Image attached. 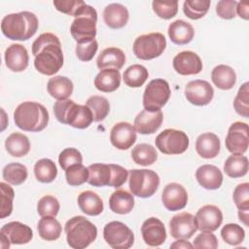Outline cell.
<instances>
[{"instance_id":"cell-1","label":"cell","mask_w":249,"mask_h":249,"mask_svg":"<svg viewBox=\"0 0 249 249\" xmlns=\"http://www.w3.org/2000/svg\"><path fill=\"white\" fill-rule=\"evenodd\" d=\"M35 56L34 66L43 75L53 76L63 65V53L57 36L47 32L41 34L32 44Z\"/></svg>"},{"instance_id":"cell-2","label":"cell","mask_w":249,"mask_h":249,"mask_svg":"<svg viewBox=\"0 0 249 249\" xmlns=\"http://www.w3.org/2000/svg\"><path fill=\"white\" fill-rule=\"evenodd\" d=\"M37 17L27 11L9 14L1 21L2 33L11 40L26 41L30 39L38 29Z\"/></svg>"},{"instance_id":"cell-3","label":"cell","mask_w":249,"mask_h":249,"mask_svg":"<svg viewBox=\"0 0 249 249\" xmlns=\"http://www.w3.org/2000/svg\"><path fill=\"white\" fill-rule=\"evenodd\" d=\"M14 121L16 125L24 131L38 132L48 125L49 113L44 105L38 102L25 101L16 108Z\"/></svg>"},{"instance_id":"cell-4","label":"cell","mask_w":249,"mask_h":249,"mask_svg":"<svg viewBox=\"0 0 249 249\" xmlns=\"http://www.w3.org/2000/svg\"><path fill=\"white\" fill-rule=\"evenodd\" d=\"M53 114L59 123L79 129L89 127L93 122L89 108L87 105L77 104L71 99L57 100L53 105Z\"/></svg>"},{"instance_id":"cell-5","label":"cell","mask_w":249,"mask_h":249,"mask_svg":"<svg viewBox=\"0 0 249 249\" xmlns=\"http://www.w3.org/2000/svg\"><path fill=\"white\" fill-rule=\"evenodd\" d=\"M66 240L73 249H84L91 244L97 236L96 227L84 216L70 218L64 227Z\"/></svg>"},{"instance_id":"cell-6","label":"cell","mask_w":249,"mask_h":249,"mask_svg":"<svg viewBox=\"0 0 249 249\" xmlns=\"http://www.w3.org/2000/svg\"><path fill=\"white\" fill-rule=\"evenodd\" d=\"M97 13L94 8L85 4L75 17L70 32L77 44L88 43L94 40L96 36Z\"/></svg>"},{"instance_id":"cell-7","label":"cell","mask_w":249,"mask_h":249,"mask_svg":"<svg viewBox=\"0 0 249 249\" xmlns=\"http://www.w3.org/2000/svg\"><path fill=\"white\" fill-rule=\"evenodd\" d=\"M128 186L133 196L142 198L150 197L160 186V177L151 169H131Z\"/></svg>"},{"instance_id":"cell-8","label":"cell","mask_w":249,"mask_h":249,"mask_svg":"<svg viewBox=\"0 0 249 249\" xmlns=\"http://www.w3.org/2000/svg\"><path fill=\"white\" fill-rule=\"evenodd\" d=\"M166 47V40L163 34L152 32L138 36L133 43V53L142 60H150L160 56Z\"/></svg>"},{"instance_id":"cell-9","label":"cell","mask_w":249,"mask_h":249,"mask_svg":"<svg viewBox=\"0 0 249 249\" xmlns=\"http://www.w3.org/2000/svg\"><path fill=\"white\" fill-rule=\"evenodd\" d=\"M156 147L165 155H179L187 151L190 140L188 135L178 129L167 128L161 131L155 140Z\"/></svg>"},{"instance_id":"cell-10","label":"cell","mask_w":249,"mask_h":249,"mask_svg":"<svg viewBox=\"0 0 249 249\" xmlns=\"http://www.w3.org/2000/svg\"><path fill=\"white\" fill-rule=\"evenodd\" d=\"M170 88L163 79H154L147 85L143 93V106L148 111H159L170 97Z\"/></svg>"},{"instance_id":"cell-11","label":"cell","mask_w":249,"mask_h":249,"mask_svg":"<svg viewBox=\"0 0 249 249\" xmlns=\"http://www.w3.org/2000/svg\"><path fill=\"white\" fill-rule=\"evenodd\" d=\"M103 237L109 246L114 249H128L134 242L132 231L126 225L119 221H112L105 225Z\"/></svg>"},{"instance_id":"cell-12","label":"cell","mask_w":249,"mask_h":249,"mask_svg":"<svg viewBox=\"0 0 249 249\" xmlns=\"http://www.w3.org/2000/svg\"><path fill=\"white\" fill-rule=\"evenodd\" d=\"M33 231L31 228L20 222H10L0 230V246L9 249L11 244H26L31 241Z\"/></svg>"},{"instance_id":"cell-13","label":"cell","mask_w":249,"mask_h":249,"mask_svg":"<svg viewBox=\"0 0 249 249\" xmlns=\"http://www.w3.org/2000/svg\"><path fill=\"white\" fill-rule=\"evenodd\" d=\"M226 148L231 154L243 155L249 145L248 124L243 122H235L231 124L225 140Z\"/></svg>"},{"instance_id":"cell-14","label":"cell","mask_w":249,"mask_h":249,"mask_svg":"<svg viewBox=\"0 0 249 249\" xmlns=\"http://www.w3.org/2000/svg\"><path fill=\"white\" fill-rule=\"evenodd\" d=\"M185 96L190 103L196 106H205L212 101L214 89L207 81L194 80L185 87Z\"/></svg>"},{"instance_id":"cell-15","label":"cell","mask_w":249,"mask_h":249,"mask_svg":"<svg viewBox=\"0 0 249 249\" xmlns=\"http://www.w3.org/2000/svg\"><path fill=\"white\" fill-rule=\"evenodd\" d=\"M195 221L197 230L201 231H215L223 223V213L218 206L207 204L197 210Z\"/></svg>"},{"instance_id":"cell-16","label":"cell","mask_w":249,"mask_h":249,"mask_svg":"<svg viewBox=\"0 0 249 249\" xmlns=\"http://www.w3.org/2000/svg\"><path fill=\"white\" fill-rule=\"evenodd\" d=\"M170 234L175 239H189L197 231L195 216L188 212L174 215L169 221Z\"/></svg>"},{"instance_id":"cell-17","label":"cell","mask_w":249,"mask_h":249,"mask_svg":"<svg viewBox=\"0 0 249 249\" xmlns=\"http://www.w3.org/2000/svg\"><path fill=\"white\" fill-rule=\"evenodd\" d=\"M136 130L127 122H120L114 124L110 131L111 144L119 150H127L136 141Z\"/></svg>"},{"instance_id":"cell-18","label":"cell","mask_w":249,"mask_h":249,"mask_svg":"<svg viewBox=\"0 0 249 249\" xmlns=\"http://www.w3.org/2000/svg\"><path fill=\"white\" fill-rule=\"evenodd\" d=\"M161 201L169 211L181 210L188 202L187 191L179 183H169L162 191Z\"/></svg>"},{"instance_id":"cell-19","label":"cell","mask_w":249,"mask_h":249,"mask_svg":"<svg viewBox=\"0 0 249 249\" xmlns=\"http://www.w3.org/2000/svg\"><path fill=\"white\" fill-rule=\"evenodd\" d=\"M174 70L183 76L196 75L202 70L200 57L192 51H184L176 54L172 61Z\"/></svg>"},{"instance_id":"cell-20","label":"cell","mask_w":249,"mask_h":249,"mask_svg":"<svg viewBox=\"0 0 249 249\" xmlns=\"http://www.w3.org/2000/svg\"><path fill=\"white\" fill-rule=\"evenodd\" d=\"M141 233L144 242L152 247H157L164 243L166 239V230L163 223L155 217H150L141 226Z\"/></svg>"},{"instance_id":"cell-21","label":"cell","mask_w":249,"mask_h":249,"mask_svg":"<svg viewBox=\"0 0 249 249\" xmlns=\"http://www.w3.org/2000/svg\"><path fill=\"white\" fill-rule=\"evenodd\" d=\"M163 115L160 110L148 111L143 110L134 119V128L141 134H152L161 125Z\"/></svg>"},{"instance_id":"cell-22","label":"cell","mask_w":249,"mask_h":249,"mask_svg":"<svg viewBox=\"0 0 249 249\" xmlns=\"http://www.w3.org/2000/svg\"><path fill=\"white\" fill-rule=\"evenodd\" d=\"M6 66L13 72H22L28 66L27 50L20 44H12L5 51Z\"/></svg>"},{"instance_id":"cell-23","label":"cell","mask_w":249,"mask_h":249,"mask_svg":"<svg viewBox=\"0 0 249 249\" xmlns=\"http://www.w3.org/2000/svg\"><path fill=\"white\" fill-rule=\"evenodd\" d=\"M196 178L198 184L206 190H217L222 186V171L215 165L203 164L196 171Z\"/></svg>"},{"instance_id":"cell-24","label":"cell","mask_w":249,"mask_h":249,"mask_svg":"<svg viewBox=\"0 0 249 249\" xmlns=\"http://www.w3.org/2000/svg\"><path fill=\"white\" fill-rule=\"evenodd\" d=\"M128 18V10L125 6L119 3L109 4L103 11L104 22L107 26L113 29H119L125 26Z\"/></svg>"},{"instance_id":"cell-25","label":"cell","mask_w":249,"mask_h":249,"mask_svg":"<svg viewBox=\"0 0 249 249\" xmlns=\"http://www.w3.org/2000/svg\"><path fill=\"white\" fill-rule=\"evenodd\" d=\"M221 149L219 137L213 132L200 134L196 141V153L203 159H213L218 156Z\"/></svg>"},{"instance_id":"cell-26","label":"cell","mask_w":249,"mask_h":249,"mask_svg":"<svg viewBox=\"0 0 249 249\" xmlns=\"http://www.w3.org/2000/svg\"><path fill=\"white\" fill-rule=\"evenodd\" d=\"M167 32L171 42L176 45L189 44L195 36V30L192 24L182 19H177L171 22Z\"/></svg>"},{"instance_id":"cell-27","label":"cell","mask_w":249,"mask_h":249,"mask_svg":"<svg viewBox=\"0 0 249 249\" xmlns=\"http://www.w3.org/2000/svg\"><path fill=\"white\" fill-rule=\"evenodd\" d=\"M125 62V55L124 52L116 47H110L103 50L97 57L96 65L98 69L103 70L107 68H114L120 70Z\"/></svg>"},{"instance_id":"cell-28","label":"cell","mask_w":249,"mask_h":249,"mask_svg":"<svg viewBox=\"0 0 249 249\" xmlns=\"http://www.w3.org/2000/svg\"><path fill=\"white\" fill-rule=\"evenodd\" d=\"M121 85V73L118 69L107 68L100 70L94 78L95 88L103 92H113Z\"/></svg>"},{"instance_id":"cell-29","label":"cell","mask_w":249,"mask_h":249,"mask_svg":"<svg viewBox=\"0 0 249 249\" xmlns=\"http://www.w3.org/2000/svg\"><path fill=\"white\" fill-rule=\"evenodd\" d=\"M72 81L64 76H54L51 78L47 85V89L50 95L57 100L68 99L73 92Z\"/></svg>"},{"instance_id":"cell-30","label":"cell","mask_w":249,"mask_h":249,"mask_svg":"<svg viewBox=\"0 0 249 249\" xmlns=\"http://www.w3.org/2000/svg\"><path fill=\"white\" fill-rule=\"evenodd\" d=\"M211 80L218 89L228 90L234 87L236 83V74L231 67L220 64L213 68L211 72Z\"/></svg>"},{"instance_id":"cell-31","label":"cell","mask_w":249,"mask_h":249,"mask_svg":"<svg viewBox=\"0 0 249 249\" xmlns=\"http://www.w3.org/2000/svg\"><path fill=\"white\" fill-rule=\"evenodd\" d=\"M109 206L114 213L128 214L134 207L133 195L125 190H117L109 198Z\"/></svg>"},{"instance_id":"cell-32","label":"cell","mask_w":249,"mask_h":249,"mask_svg":"<svg viewBox=\"0 0 249 249\" xmlns=\"http://www.w3.org/2000/svg\"><path fill=\"white\" fill-rule=\"evenodd\" d=\"M78 205L81 211L89 216L99 215L104 208L100 196L92 191H85L78 196Z\"/></svg>"},{"instance_id":"cell-33","label":"cell","mask_w":249,"mask_h":249,"mask_svg":"<svg viewBox=\"0 0 249 249\" xmlns=\"http://www.w3.org/2000/svg\"><path fill=\"white\" fill-rule=\"evenodd\" d=\"M88 183L93 187H104L111 185L112 170L110 164L93 163L88 166Z\"/></svg>"},{"instance_id":"cell-34","label":"cell","mask_w":249,"mask_h":249,"mask_svg":"<svg viewBox=\"0 0 249 249\" xmlns=\"http://www.w3.org/2000/svg\"><path fill=\"white\" fill-rule=\"evenodd\" d=\"M7 152L15 158H21L28 154L30 150V142L26 135L20 132H13L5 141Z\"/></svg>"},{"instance_id":"cell-35","label":"cell","mask_w":249,"mask_h":249,"mask_svg":"<svg viewBox=\"0 0 249 249\" xmlns=\"http://www.w3.org/2000/svg\"><path fill=\"white\" fill-rule=\"evenodd\" d=\"M37 231L41 238L53 241L61 234V225L54 217H42L37 224Z\"/></svg>"},{"instance_id":"cell-36","label":"cell","mask_w":249,"mask_h":249,"mask_svg":"<svg viewBox=\"0 0 249 249\" xmlns=\"http://www.w3.org/2000/svg\"><path fill=\"white\" fill-rule=\"evenodd\" d=\"M224 171L231 178H239L248 171V159L243 155L232 154L224 163Z\"/></svg>"},{"instance_id":"cell-37","label":"cell","mask_w":249,"mask_h":249,"mask_svg":"<svg viewBox=\"0 0 249 249\" xmlns=\"http://www.w3.org/2000/svg\"><path fill=\"white\" fill-rule=\"evenodd\" d=\"M124 84L129 88H140L149 77L147 68L141 64H133L127 67L123 75Z\"/></svg>"},{"instance_id":"cell-38","label":"cell","mask_w":249,"mask_h":249,"mask_svg":"<svg viewBox=\"0 0 249 249\" xmlns=\"http://www.w3.org/2000/svg\"><path fill=\"white\" fill-rule=\"evenodd\" d=\"M131 158L135 163L147 166L153 164L157 160L158 153L151 144L141 143L132 148Z\"/></svg>"},{"instance_id":"cell-39","label":"cell","mask_w":249,"mask_h":249,"mask_svg":"<svg viewBox=\"0 0 249 249\" xmlns=\"http://www.w3.org/2000/svg\"><path fill=\"white\" fill-rule=\"evenodd\" d=\"M34 174L41 183H51L57 176L55 163L50 159H41L34 165Z\"/></svg>"},{"instance_id":"cell-40","label":"cell","mask_w":249,"mask_h":249,"mask_svg":"<svg viewBox=\"0 0 249 249\" xmlns=\"http://www.w3.org/2000/svg\"><path fill=\"white\" fill-rule=\"evenodd\" d=\"M2 176L3 179L9 184L18 186L25 182L28 172L25 165L19 162H11L3 168Z\"/></svg>"},{"instance_id":"cell-41","label":"cell","mask_w":249,"mask_h":249,"mask_svg":"<svg viewBox=\"0 0 249 249\" xmlns=\"http://www.w3.org/2000/svg\"><path fill=\"white\" fill-rule=\"evenodd\" d=\"M86 105L89 108L92 114L93 122L103 121L110 112L109 101L100 95H92L88 98Z\"/></svg>"},{"instance_id":"cell-42","label":"cell","mask_w":249,"mask_h":249,"mask_svg":"<svg viewBox=\"0 0 249 249\" xmlns=\"http://www.w3.org/2000/svg\"><path fill=\"white\" fill-rule=\"evenodd\" d=\"M210 4L209 0H187L183 4V12L191 19H199L207 14Z\"/></svg>"},{"instance_id":"cell-43","label":"cell","mask_w":249,"mask_h":249,"mask_svg":"<svg viewBox=\"0 0 249 249\" xmlns=\"http://www.w3.org/2000/svg\"><path fill=\"white\" fill-rule=\"evenodd\" d=\"M221 236L223 240L232 246L240 244L245 237V231L241 226L237 224H227L221 230Z\"/></svg>"},{"instance_id":"cell-44","label":"cell","mask_w":249,"mask_h":249,"mask_svg":"<svg viewBox=\"0 0 249 249\" xmlns=\"http://www.w3.org/2000/svg\"><path fill=\"white\" fill-rule=\"evenodd\" d=\"M65 177L68 185L70 186H80L89 179L88 167L84 166L82 163L74 164L65 170Z\"/></svg>"},{"instance_id":"cell-45","label":"cell","mask_w":249,"mask_h":249,"mask_svg":"<svg viewBox=\"0 0 249 249\" xmlns=\"http://www.w3.org/2000/svg\"><path fill=\"white\" fill-rule=\"evenodd\" d=\"M60 205L56 197L45 196L37 203V211L41 217H55L58 214Z\"/></svg>"},{"instance_id":"cell-46","label":"cell","mask_w":249,"mask_h":249,"mask_svg":"<svg viewBox=\"0 0 249 249\" xmlns=\"http://www.w3.org/2000/svg\"><path fill=\"white\" fill-rule=\"evenodd\" d=\"M249 84L246 82L244 83L238 89L237 94L233 100V107L235 112L244 117H249V89H248Z\"/></svg>"},{"instance_id":"cell-47","label":"cell","mask_w":249,"mask_h":249,"mask_svg":"<svg viewBox=\"0 0 249 249\" xmlns=\"http://www.w3.org/2000/svg\"><path fill=\"white\" fill-rule=\"evenodd\" d=\"M1 189V213L0 218L4 219L12 214L13 200L15 197V192L11 186L5 182L0 183Z\"/></svg>"},{"instance_id":"cell-48","label":"cell","mask_w":249,"mask_h":249,"mask_svg":"<svg viewBox=\"0 0 249 249\" xmlns=\"http://www.w3.org/2000/svg\"><path fill=\"white\" fill-rule=\"evenodd\" d=\"M152 7L158 17L163 19H170L178 12V1H153Z\"/></svg>"},{"instance_id":"cell-49","label":"cell","mask_w":249,"mask_h":249,"mask_svg":"<svg viewBox=\"0 0 249 249\" xmlns=\"http://www.w3.org/2000/svg\"><path fill=\"white\" fill-rule=\"evenodd\" d=\"M60 167L65 171L68 167L83 162V157L80 151L75 148H66L58 156Z\"/></svg>"},{"instance_id":"cell-50","label":"cell","mask_w":249,"mask_h":249,"mask_svg":"<svg viewBox=\"0 0 249 249\" xmlns=\"http://www.w3.org/2000/svg\"><path fill=\"white\" fill-rule=\"evenodd\" d=\"M232 198L238 210H249V184L237 185L233 191Z\"/></svg>"},{"instance_id":"cell-51","label":"cell","mask_w":249,"mask_h":249,"mask_svg":"<svg viewBox=\"0 0 249 249\" xmlns=\"http://www.w3.org/2000/svg\"><path fill=\"white\" fill-rule=\"evenodd\" d=\"M86 3L82 0H54L53 1V6L57 11L73 17H76L80 9Z\"/></svg>"},{"instance_id":"cell-52","label":"cell","mask_w":249,"mask_h":249,"mask_svg":"<svg viewBox=\"0 0 249 249\" xmlns=\"http://www.w3.org/2000/svg\"><path fill=\"white\" fill-rule=\"evenodd\" d=\"M98 49V43L94 39L90 42L88 43H83V44H77L75 53L77 57L81 61H89L93 58L94 54L96 53Z\"/></svg>"},{"instance_id":"cell-53","label":"cell","mask_w":249,"mask_h":249,"mask_svg":"<svg viewBox=\"0 0 249 249\" xmlns=\"http://www.w3.org/2000/svg\"><path fill=\"white\" fill-rule=\"evenodd\" d=\"M193 246L196 249H216L218 247V239L212 231H201L196 236Z\"/></svg>"},{"instance_id":"cell-54","label":"cell","mask_w":249,"mask_h":249,"mask_svg":"<svg viewBox=\"0 0 249 249\" xmlns=\"http://www.w3.org/2000/svg\"><path fill=\"white\" fill-rule=\"evenodd\" d=\"M237 2L234 0H221L217 3L216 13L218 17L224 19H231L236 15Z\"/></svg>"},{"instance_id":"cell-55","label":"cell","mask_w":249,"mask_h":249,"mask_svg":"<svg viewBox=\"0 0 249 249\" xmlns=\"http://www.w3.org/2000/svg\"><path fill=\"white\" fill-rule=\"evenodd\" d=\"M110 167L112 170V180H111L110 187H113L116 189L122 187L127 180L128 171L124 167L118 164L110 163Z\"/></svg>"},{"instance_id":"cell-56","label":"cell","mask_w":249,"mask_h":249,"mask_svg":"<svg viewBox=\"0 0 249 249\" xmlns=\"http://www.w3.org/2000/svg\"><path fill=\"white\" fill-rule=\"evenodd\" d=\"M236 13L241 18L247 20L249 18V4H248V2H241V1L237 2Z\"/></svg>"},{"instance_id":"cell-57","label":"cell","mask_w":249,"mask_h":249,"mask_svg":"<svg viewBox=\"0 0 249 249\" xmlns=\"http://www.w3.org/2000/svg\"><path fill=\"white\" fill-rule=\"evenodd\" d=\"M170 248H173V249H192L194 248L193 244H191L189 241H187L186 239H178L177 241H174L172 244H170Z\"/></svg>"},{"instance_id":"cell-58","label":"cell","mask_w":249,"mask_h":249,"mask_svg":"<svg viewBox=\"0 0 249 249\" xmlns=\"http://www.w3.org/2000/svg\"><path fill=\"white\" fill-rule=\"evenodd\" d=\"M248 217H249V210H238V218L246 227L249 226Z\"/></svg>"}]
</instances>
